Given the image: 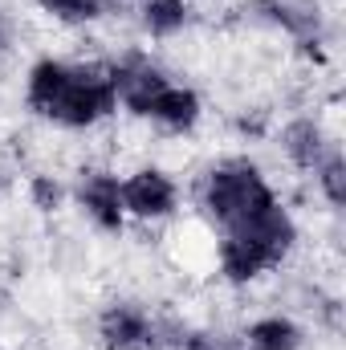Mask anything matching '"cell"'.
Segmentation results:
<instances>
[{"label":"cell","instance_id":"1","mask_svg":"<svg viewBox=\"0 0 346 350\" xmlns=\"http://www.w3.org/2000/svg\"><path fill=\"white\" fill-rule=\"evenodd\" d=\"M25 106L66 131H90L118 110L106 66H74L62 57H41L29 66Z\"/></svg>","mask_w":346,"mask_h":350},{"label":"cell","instance_id":"14","mask_svg":"<svg viewBox=\"0 0 346 350\" xmlns=\"http://www.w3.org/2000/svg\"><path fill=\"white\" fill-rule=\"evenodd\" d=\"M314 183H318V191L326 196L330 208H343L346 204V159H343L338 147H334V151L326 155V163L314 172Z\"/></svg>","mask_w":346,"mask_h":350},{"label":"cell","instance_id":"15","mask_svg":"<svg viewBox=\"0 0 346 350\" xmlns=\"http://www.w3.org/2000/svg\"><path fill=\"white\" fill-rule=\"evenodd\" d=\"M62 200H66V187L53 175H29V204L37 212H57Z\"/></svg>","mask_w":346,"mask_h":350},{"label":"cell","instance_id":"4","mask_svg":"<svg viewBox=\"0 0 346 350\" xmlns=\"http://www.w3.org/2000/svg\"><path fill=\"white\" fill-rule=\"evenodd\" d=\"M179 208V183L163 167H139L122 179V212L127 220H168Z\"/></svg>","mask_w":346,"mask_h":350},{"label":"cell","instance_id":"17","mask_svg":"<svg viewBox=\"0 0 346 350\" xmlns=\"http://www.w3.org/2000/svg\"><path fill=\"white\" fill-rule=\"evenodd\" d=\"M4 191H8V175H0V196H4Z\"/></svg>","mask_w":346,"mask_h":350},{"label":"cell","instance_id":"10","mask_svg":"<svg viewBox=\"0 0 346 350\" xmlns=\"http://www.w3.org/2000/svg\"><path fill=\"white\" fill-rule=\"evenodd\" d=\"M281 147H285V155H289V163L297 167V172H318L322 163H326V155L338 147L330 135H326V126L318 122V118H289L285 122V131H281Z\"/></svg>","mask_w":346,"mask_h":350},{"label":"cell","instance_id":"2","mask_svg":"<svg viewBox=\"0 0 346 350\" xmlns=\"http://www.w3.org/2000/svg\"><path fill=\"white\" fill-rule=\"evenodd\" d=\"M297 245V220L285 204L269 208L265 216L220 232L216 241V265L228 285H253L265 273H273Z\"/></svg>","mask_w":346,"mask_h":350},{"label":"cell","instance_id":"6","mask_svg":"<svg viewBox=\"0 0 346 350\" xmlns=\"http://www.w3.org/2000/svg\"><path fill=\"white\" fill-rule=\"evenodd\" d=\"M78 208L86 212V220L98 232H122L127 228V212H122V179L114 172L90 167L82 172L78 187H74Z\"/></svg>","mask_w":346,"mask_h":350},{"label":"cell","instance_id":"12","mask_svg":"<svg viewBox=\"0 0 346 350\" xmlns=\"http://www.w3.org/2000/svg\"><path fill=\"white\" fill-rule=\"evenodd\" d=\"M191 21V8L187 0H139V25L147 37H175L183 33Z\"/></svg>","mask_w":346,"mask_h":350},{"label":"cell","instance_id":"5","mask_svg":"<svg viewBox=\"0 0 346 350\" xmlns=\"http://www.w3.org/2000/svg\"><path fill=\"white\" fill-rule=\"evenodd\" d=\"M159 322L139 301H110L98 314V342L102 350H155L159 347Z\"/></svg>","mask_w":346,"mask_h":350},{"label":"cell","instance_id":"16","mask_svg":"<svg viewBox=\"0 0 346 350\" xmlns=\"http://www.w3.org/2000/svg\"><path fill=\"white\" fill-rule=\"evenodd\" d=\"M179 350H245L241 338H228V334H216V330H187L179 338Z\"/></svg>","mask_w":346,"mask_h":350},{"label":"cell","instance_id":"11","mask_svg":"<svg viewBox=\"0 0 346 350\" xmlns=\"http://www.w3.org/2000/svg\"><path fill=\"white\" fill-rule=\"evenodd\" d=\"M245 350H302L306 347V330L285 318V314H265V318H253L245 338H241Z\"/></svg>","mask_w":346,"mask_h":350},{"label":"cell","instance_id":"8","mask_svg":"<svg viewBox=\"0 0 346 350\" xmlns=\"http://www.w3.org/2000/svg\"><path fill=\"white\" fill-rule=\"evenodd\" d=\"M261 16L277 29H285L310 57L322 45V4L318 0H253Z\"/></svg>","mask_w":346,"mask_h":350},{"label":"cell","instance_id":"9","mask_svg":"<svg viewBox=\"0 0 346 350\" xmlns=\"http://www.w3.org/2000/svg\"><path fill=\"white\" fill-rule=\"evenodd\" d=\"M143 118H151L168 135H191L200 126V118H204V102H200V94L191 86L168 82V86L147 102V114Z\"/></svg>","mask_w":346,"mask_h":350},{"label":"cell","instance_id":"3","mask_svg":"<svg viewBox=\"0 0 346 350\" xmlns=\"http://www.w3.org/2000/svg\"><path fill=\"white\" fill-rule=\"evenodd\" d=\"M281 200H277L273 183L249 159H224V163H216L212 172L200 179V208H204V216L220 232L257 220V216H265Z\"/></svg>","mask_w":346,"mask_h":350},{"label":"cell","instance_id":"13","mask_svg":"<svg viewBox=\"0 0 346 350\" xmlns=\"http://www.w3.org/2000/svg\"><path fill=\"white\" fill-rule=\"evenodd\" d=\"M37 8L57 25H94L106 16V0H37Z\"/></svg>","mask_w":346,"mask_h":350},{"label":"cell","instance_id":"7","mask_svg":"<svg viewBox=\"0 0 346 350\" xmlns=\"http://www.w3.org/2000/svg\"><path fill=\"white\" fill-rule=\"evenodd\" d=\"M106 70H110V86H114L118 106L127 114H135V118H143L147 114V102L172 82L151 57H139V53H131V57H122V62H114Z\"/></svg>","mask_w":346,"mask_h":350}]
</instances>
